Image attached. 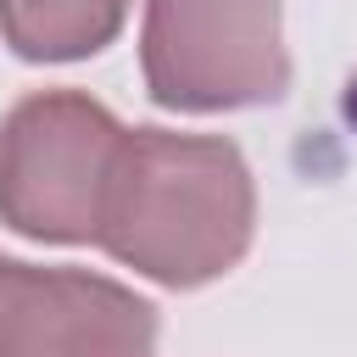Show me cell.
I'll return each instance as SVG.
<instances>
[{
	"label": "cell",
	"mask_w": 357,
	"mask_h": 357,
	"mask_svg": "<svg viewBox=\"0 0 357 357\" xmlns=\"http://www.w3.org/2000/svg\"><path fill=\"white\" fill-rule=\"evenodd\" d=\"M245 229L251 190L234 145L156 128L123 134L95 218V240L112 257L167 284H201L240 257Z\"/></svg>",
	"instance_id": "6da1fadb"
},
{
	"label": "cell",
	"mask_w": 357,
	"mask_h": 357,
	"mask_svg": "<svg viewBox=\"0 0 357 357\" xmlns=\"http://www.w3.org/2000/svg\"><path fill=\"white\" fill-rule=\"evenodd\" d=\"M123 128L78 95H39L6 117L0 206L22 234L89 240Z\"/></svg>",
	"instance_id": "7a4b0ae2"
},
{
	"label": "cell",
	"mask_w": 357,
	"mask_h": 357,
	"mask_svg": "<svg viewBox=\"0 0 357 357\" xmlns=\"http://www.w3.org/2000/svg\"><path fill=\"white\" fill-rule=\"evenodd\" d=\"M145 73L162 106H245L284 89L279 0H151Z\"/></svg>",
	"instance_id": "3957f363"
},
{
	"label": "cell",
	"mask_w": 357,
	"mask_h": 357,
	"mask_svg": "<svg viewBox=\"0 0 357 357\" xmlns=\"http://www.w3.org/2000/svg\"><path fill=\"white\" fill-rule=\"evenodd\" d=\"M156 318L89 273L0 262V357H151Z\"/></svg>",
	"instance_id": "277c9868"
},
{
	"label": "cell",
	"mask_w": 357,
	"mask_h": 357,
	"mask_svg": "<svg viewBox=\"0 0 357 357\" xmlns=\"http://www.w3.org/2000/svg\"><path fill=\"white\" fill-rule=\"evenodd\" d=\"M128 0H0V28L6 39L33 56V61H67L100 50Z\"/></svg>",
	"instance_id": "5b68a950"
}]
</instances>
